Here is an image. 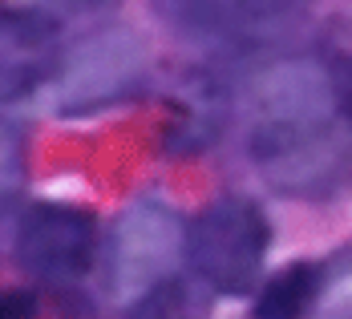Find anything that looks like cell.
Instances as JSON below:
<instances>
[{
  "label": "cell",
  "instance_id": "cell-1",
  "mask_svg": "<svg viewBox=\"0 0 352 319\" xmlns=\"http://www.w3.org/2000/svg\"><path fill=\"white\" fill-rule=\"evenodd\" d=\"M267 243H272L267 214L259 211V202L235 198V194L214 198L186 226V259H190L195 275L227 295L251 291L259 267H263Z\"/></svg>",
  "mask_w": 352,
  "mask_h": 319
},
{
  "label": "cell",
  "instance_id": "cell-2",
  "mask_svg": "<svg viewBox=\"0 0 352 319\" xmlns=\"http://www.w3.org/2000/svg\"><path fill=\"white\" fill-rule=\"evenodd\" d=\"M16 259L36 279H53V283L85 275L94 259V214L65 202L33 206L16 231Z\"/></svg>",
  "mask_w": 352,
  "mask_h": 319
},
{
  "label": "cell",
  "instance_id": "cell-3",
  "mask_svg": "<svg viewBox=\"0 0 352 319\" xmlns=\"http://www.w3.org/2000/svg\"><path fill=\"white\" fill-rule=\"evenodd\" d=\"M320 287H324V267L320 263H308V259L292 263L263 283L251 319H308V307L316 303Z\"/></svg>",
  "mask_w": 352,
  "mask_h": 319
},
{
  "label": "cell",
  "instance_id": "cell-4",
  "mask_svg": "<svg viewBox=\"0 0 352 319\" xmlns=\"http://www.w3.org/2000/svg\"><path fill=\"white\" fill-rule=\"evenodd\" d=\"M130 319H203V303L182 279H162V283H150Z\"/></svg>",
  "mask_w": 352,
  "mask_h": 319
},
{
  "label": "cell",
  "instance_id": "cell-5",
  "mask_svg": "<svg viewBox=\"0 0 352 319\" xmlns=\"http://www.w3.org/2000/svg\"><path fill=\"white\" fill-rule=\"evenodd\" d=\"M16 182H21V150L8 130H0V202L16 190Z\"/></svg>",
  "mask_w": 352,
  "mask_h": 319
},
{
  "label": "cell",
  "instance_id": "cell-6",
  "mask_svg": "<svg viewBox=\"0 0 352 319\" xmlns=\"http://www.w3.org/2000/svg\"><path fill=\"white\" fill-rule=\"evenodd\" d=\"M33 316H36L33 291H21V287L0 291V319H33Z\"/></svg>",
  "mask_w": 352,
  "mask_h": 319
}]
</instances>
